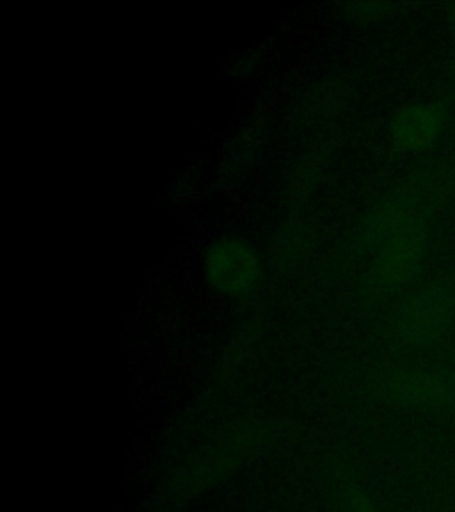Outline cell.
<instances>
[{
  "instance_id": "obj_1",
  "label": "cell",
  "mask_w": 455,
  "mask_h": 512,
  "mask_svg": "<svg viewBox=\"0 0 455 512\" xmlns=\"http://www.w3.org/2000/svg\"><path fill=\"white\" fill-rule=\"evenodd\" d=\"M208 285L228 297H246L264 278L262 258L253 246L237 237H223L208 246L203 256Z\"/></svg>"
},
{
  "instance_id": "obj_2",
  "label": "cell",
  "mask_w": 455,
  "mask_h": 512,
  "mask_svg": "<svg viewBox=\"0 0 455 512\" xmlns=\"http://www.w3.org/2000/svg\"><path fill=\"white\" fill-rule=\"evenodd\" d=\"M377 237L381 239L377 256L379 274L390 283L411 278L424 255V235L415 219L402 210L390 208L379 217Z\"/></svg>"
},
{
  "instance_id": "obj_3",
  "label": "cell",
  "mask_w": 455,
  "mask_h": 512,
  "mask_svg": "<svg viewBox=\"0 0 455 512\" xmlns=\"http://www.w3.org/2000/svg\"><path fill=\"white\" fill-rule=\"evenodd\" d=\"M454 315V299L443 288H429L409 303L402 329L416 342L432 340L447 329Z\"/></svg>"
},
{
  "instance_id": "obj_4",
  "label": "cell",
  "mask_w": 455,
  "mask_h": 512,
  "mask_svg": "<svg viewBox=\"0 0 455 512\" xmlns=\"http://www.w3.org/2000/svg\"><path fill=\"white\" fill-rule=\"evenodd\" d=\"M443 114L432 105H409L400 109L392 121V137L409 152L425 150L440 137Z\"/></svg>"
},
{
  "instance_id": "obj_5",
  "label": "cell",
  "mask_w": 455,
  "mask_h": 512,
  "mask_svg": "<svg viewBox=\"0 0 455 512\" xmlns=\"http://www.w3.org/2000/svg\"><path fill=\"white\" fill-rule=\"evenodd\" d=\"M397 392L418 408H443L455 397V386L447 377L434 372H413L397 383Z\"/></svg>"
}]
</instances>
